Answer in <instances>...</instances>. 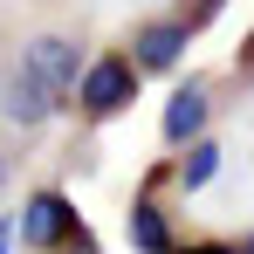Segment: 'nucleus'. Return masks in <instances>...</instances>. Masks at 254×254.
I'll list each match as a JSON object with an SVG mask.
<instances>
[{
	"instance_id": "1",
	"label": "nucleus",
	"mask_w": 254,
	"mask_h": 254,
	"mask_svg": "<svg viewBox=\"0 0 254 254\" xmlns=\"http://www.w3.org/2000/svg\"><path fill=\"white\" fill-rule=\"evenodd\" d=\"M62 110H69V96H55V89L21 62V48L7 42L0 48V130H7V144H35Z\"/></svg>"
},
{
	"instance_id": "2",
	"label": "nucleus",
	"mask_w": 254,
	"mask_h": 254,
	"mask_svg": "<svg viewBox=\"0 0 254 254\" xmlns=\"http://www.w3.org/2000/svg\"><path fill=\"white\" fill-rule=\"evenodd\" d=\"M137 89H144V69L130 62L124 42H110V48H96V55H89V69L76 76L69 110L83 117V130H96V124H110V117H124L130 103H137Z\"/></svg>"
},
{
	"instance_id": "3",
	"label": "nucleus",
	"mask_w": 254,
	"mask_h": 254,
	"mask_svg": "<svg viewBox=\"0 0 254 254\" xmlns=\"http://www.w3.org/2000/svg\"><path fill=\"white\" fill-rule=\"evenodd\" d=\"M14 48H21V62L42 76L55 96H76V76L89 69V28L69 14V21H35V28H21L14 35Z\"/></svg>"
},
{
	"instance_id": "4",
	"label": "nucleus",
	"mask_w": 254,
	"mask_h": 254,
	"mask_svg": "<svg viewBox=\"0 0 254 254\" xmlns=\"http://www.w3.org/2000/svg\"><path fill=\"white\" fill-rule=\"evenodd\" d=\"M220 96H227V76H213V69H179L165 110H158V144H165V151L199 144V137L220 124V110H227Z\"/></svg>"
},
{
	"instance_id": "5",
	"label": "nucleus",
	"mask_w": 254,
	"mask_h": 254,
	"mask_svg": "<svg viewBox=\"0 0 254 254\" xmlns=\"http://www.w3.org/2000/svg\"><path fill=\"white\" fill-rule=\"evenodd\" d=\"M14 234H21V254H96L89 220L76 213V199L62 186H35L21 199V227Z\"/></svg>"
},
{
	"instance_id": "6",
	"label": "nucleus",
	"mask_w": 254,
	"mask_h": 254,
	"mask_svg": "<svg viewBox=\"0 0 254 254\" xmlns=\"http://www.w3.org/2000/svg\"><path fill=\"white\" fill-rule=\"evenodd\" d=\"M192 42H199V35H192V28H186L172 7H158V14H137V21L124 28V48H130V62H137L144 76H179Z\"/></svg>"
},
{
	"instance_id": "7",
	"label": "nucleus",
	"mask_w": 254,
	"mask_h": 254,
	"mask_svg": "<svg viewBox=\"0 0 254 254\" xmlns=\"http://www.w3.org/2000/svg\"><path fill=\"white\" fill-rule=\"evenodd\" d=\"M172 165H179V192H199L213 172H220V137H199V144H186V151H172Z\"/></svg>"
},
{
	"instance_id": "8",
	"label": "nucleus",
	"mask_w": 254,
	"mask_h": 254,
	"mask_svg": "<svg viewBox=\"0 0 254 254\" xmlns=\"http://www.w3.org/2000/svg\"><path fill=\"white\" fill-rule=\"evenodd\" d=\"M220 7H227V0H172V14H179V21H186L192 35L206 28V21H213V14H220Z\"/></svg>"
},
{
	"instance_id": "9",
	"label": "nucleus",
	"mask_w": 254,
	"mask_h": 254,
	"mask_svg": "<svg viewBox=\"0 0 254 254\" xmlns=\"http://www.w3.org/2000/svg\"><path fill=\"white\" fill-rule=\"evenodd\" d=\"M165 254H241V241H172Z\"/></svg>"
},
{
	"instance_id": "10",
	"label": "nucleus",
	"mask_w": 254,
	"mask_h": 254,
	"mask_svg": "<svg viewBox=\"0 0 254 254\" xmlns=\"http://www.w3.org/2000/svg\"><path fill=\"white\" fill-rule=\"evenodd\" d=\"M7 186H14V144L0 137V192H7Z\"/></svg>"
},
{
	"instance_id": "11",
	"label": "nucleus",
	"mask_w": 254,
	"mask_h": 254,
	"mask_svg": "<svg viewBox=\"0 0 254 254\" xmlns=\"http://www.w3.org/2000/svg\"><path fill=\"white\" fill-rule=\"evenodd\" d=\"M234 76H254V35H248V55L234 62Z\"/></svg>"
}]
</instances>
